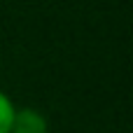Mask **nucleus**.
Listing matches in <instances>:
<instances>
[{"label": "nucleus", "mask_w": 133, "mask_h": 133, "mask_svg": "<svg viewBox=\"0 0 133 133\" xmlns=\"http://www.w3.org/2000/svg\"><path fill=\"white\" fill-rule=\"evenodd\" d=\"M9 133H49L47 117L35 108H16Z\"/></svg>", "instance_id": "obj_1"}, {"label": "nucleus", "mask_w": 133, "mask_h": 133, "mask_svg": "<svg viewBox=\"0 0 133 133\" xmlns=\"http://www.w3.org/2000/svg\"><path fill=\"white\" fill-rule=\"evenodd\" d=\"M14 112H16L14 101H12L5 91H0V133H9V129H12V119H14Z\"/></svg>", "instance_id": "obj_2"}]
</instances>
